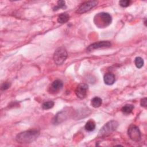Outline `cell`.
I'll return each instance as SVG.
<instances>
[{"instance_id": "1", "label": "cell", "mask_w": 147, "mask_h": 147, "mask_svg": "<svg viewBox=\"0 0 147 147\" xmlns=\"http://www.w3.org/2000/svg\"><path fill=\"white\" fill-rule=\"evenodd\" d=\"M40 131L36 129H30L18 133L16 140L21 144H30L34 141L38 137Z\"/></svg>"}, {"instance_id": "2", "label": "cell", "mask_w": 147, "mask_h": 147, "mask_svg": "<svg viewBox=\"0 0 147 147\" xmlns=\"http://www.w3.org/2000/svg\"><path fill=\"white\" fill-rule=\"evenodd\" d=\"M112 21L111 15L107 13L101 12L94 17V23L98 28H105L110 25Z\"/></svg>"}, {"instance_id": "3", "label": "cell", "mask_w": 147, "mask_h": 147, "mask_svg": "<svg viewBox=\"0 0 147 147\" xmlns=\"http://www.w3.org/2000/svg\"><path fill=\"white\" fill-rule=\"evenodd\" d=\"M118 125V122L115 120H111L107 122L99 130L98 137L105 138L110 136L117 129Z\"/></svg>"}, {"instance_id": "4", "label": "cell", "mask_w": 147, "mask_h": 147, "mask_svg": "<svg viewBox=\"0 0 147 147\" xmlns=\"http://www.w3.org/2000/svg\"><path fill=\"white\" fill-rule=\"evenodd\" d=\"M68 53L66 49L64 47L57 48L53 54V60L55 63L57 65H61L67 58Z\"/></svg>"}, {"instance_id": "5", "label": "cell", "mask_w": 147, "mask_h": 147, "mask_svg": "<svg viewBox=\"0 0 147 147\" xmlns=\"http://www.w3.org/2000/svg\"><path fill=\"white\" fill-rule=\"evenodd\" d=\"M127 134L129 138L134 141L138 142L141 139V133L139 128L134 125H131L128 127Z\"/></svg>"}, {"instance_id": "6", "label": "cell", "mask_w": 147, "mask_h": 147, "mask_svg": "<svg viewBox=\"0 0 147 147\" xmlns=\"http://www.w3.org/2000/svg\"><path fill=\"white\" fill-rule=\"evenodd\" d=\"M98 3L96 1H88L82 3L76 10V12L78 14L86 13L96 6Z\"/></svg>"}, {"instance_id": "7", "label": "cell", "mask_w": 147, "mask_h": 147, "mask_svg": "<svg viewBox=\"0 0 147 147\" xmlns=\"http://www.w3.org/2000/svg\"><path fill=\"white\" fill-rule=\"evenodd\" d=\"M111 46V43L109 41H101L91 44L87 48V52H91L95 49H103L110 48Z\"/></svg>"}, {"instance_id": "8", "label": "cell", "mask_w": 147, "mask_h": 147, "mask_svg": "<svg viewBox=\"0 0 147 147\" xmlns=\"http://www.w3.org/2000/svg\"><path fill=\"white\" fill-rule=\"evenodd\" d=\"M88 89V87L87 84L85 83L79 84L75 90V94L76 96L80 99L85 98L87 94Z\"/></svg>"}, {"instance_id": "9", "label": "cell", "mask_w": 147, "mask_h": 147, "mask_svg": "<svg viewBox=\"0 0 147 147\" xmlns=\"http://www.w3.org/2000/svg\"><path fill=\"white\" fill-rule=\"evenodd\" d=\"M69 113L68 110H62L57 113L52 119V123L54 125H58L65 120L68 117Z\"/></svg>"}, {"instance_id": "10", "label": "cell", "mask_w": 147, "mask_h": 147, "mask_svg": "<svg viewBox=\"0 0 147 147\" xmlns=\"http://www.w3.org/2000/svg\"><path fill=\"white\" fill-rule=\"evenodd\" d=\"M63 87V83L61 80L57 79L54 80L49 86L48 91L51 94H55L58 92Z\"/></svg>"}, {"instance_id": "11", "label": "cell", "mask_w": 147, "mask_h": 147, "mask_svg": "<svg viewBox=\"0 0 147 147\" xmlns=\"http://www.w3.org/2000/svg\"><path fill=\"white\" fill-rule=\"evenodd\" d=\"M104 82L107 85H112L114 84L115 82V76L113 74L109 72L106 73L103 78Z\"/></svg>"}, {"instance_id": "12", "label": "cell", "mask_w": 147, "mask_h": 147, "mask_svg": "<svg viewBox=\"0 0 147 147\" xmlns=\"http://www.w3.org/2000/svg\"><path fill=\"white\" fill-rule=\"evenodd\" d=\"M69 19V16L67 13H61L57 18V22L60 24H65Z\"/></svg>"}, {"instance_id": "13", "label": "cell", "mask_w": 147, "mask_h": 147, "mask_svg": "<svg viewBox=\"0 0 147 147\" xmlns=\"http://www.w3.org/2000/svg\"><path fill=\"white\" fill-rule=\"evenodd\" d=\"M102 104V100L100 98L95 96L91 100V105L94 107V108H97L100 107Z\"/></svg>"}, {"instance_id": "14", "label": "cell", "mask_w": 147, "mask_h": 147, "mask_svg": "<svg viewBox=\"0 0 147 147\" xmlns=\"http://www.w3.org/2000/svg\"><path fill=\"white\" fill-rule=\"evenodd\" d=\"M95 126L96 125L95 122L93 120L90 119L86 122L84 126V128L87 131H92L94 130V129H95Z\"/></svg>"}, {"instance_id": "15", "label": "cell", "mask_w": 147, "mask_h": 147, "mask_svg": "<svg viewBox=\"0 0 147 147\" xmlns=\"http://www.w3.org/2000/svg\"><path fill=\"white\" fill-rule=\"evenodd\" d=\"M134 109V106L133 105H126L121 109V111L125 114H129L132 112Z\"/></svg>"}, {"instance_id": "16", "label": "cell", "mask_w": 147, "mask_h": 147, "mask_svg": "<svg viewBox=\"0 0 147 147\" xmlns=\"http://www.w3.org/2000/svg\"><path fill=\"white\" fill-rule=\"evenodd\" d=\"M134 64L137 68H141L144 64V61L142 58L141 57H136L134 59Z\"/></svg>"}, {"instance_id": "17", "label": "cell", "mask_w": 147, "mask_h": 147, "mask_svg": "<svg viewBox=\"0 0 147 147\" xmlns=\"http://www.w3.org/2000/svg\"><path fill=\"white\" fill-rule=\"evenodd\" d=\"M65 7V2L64 1H58L57 5L53 8V11H57L60 9H63Z\"/></svg>"}, {"instance_id": "18", "label": "cell", "mask_w": 147, "mask_h": 147, "mask_svg": "<svg viewBox=\"0 0 147 147\" xmlns=\"http://www.w3.org/2000/svg\"><path fill=\"white\" fill-rule=\"evenodd\" d=\"M54 106V102L53 101H47V102H45L42 103V108L44 110H48V109H52Z\"/></svg>"}, {"instance_id": "19", "label": "cell", "mask_w": 147, "mask_h": 147, "mask_svg": "<svg viewBox=\"0 0 147 147\" xmlns=\"http://www.w3.org/2000/svg\"><path fill=\"white\" fill-rule=\"evenodd\" d=\"M131 2L129 0H121L119 2V4L122 7H126L130 5Z\"/></svg>"}, {"instance_id": "20", "label": "cell", "mask_w": 147, "mask_h": 147, "mask_svg": "<svg viewBox=\"0 0 147 147\" xmlns=\"http://www.w3.org/2000/svg\"><path fill=\"white\" fill-rule=\"evenodd\" d=\"M11 86V83L10 82H4L2 86H1V90L2 91H5V90H7L8 88H10Z\"/></svg>"}, {"instance_id": "21", "label": "cell", "mask_w": 147, "mask_h": 147, "mask_svg": "<svg viewBox=\"0 0 147 147\" xmlns=\"http://www.w3.org/2000/svg\"><path fill=\"white\" fill-rule=\"evenodd\" d=\"M140 105L142 107H146V106H147V99H146V98H143L141 100Z\"/></svg>"}]
</instances>
